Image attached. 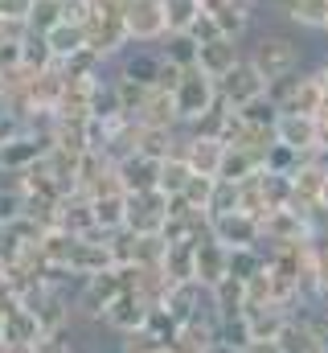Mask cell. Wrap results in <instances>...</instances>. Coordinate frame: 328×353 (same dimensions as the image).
I'll return each mask as SVG.
<instances>
[{"mask_svg": "<svg viewBox=\"0 0 328 353\" xmlns=\"http://www.w3.org/2000/svg\"><path fill=\"white\" fill-rule=\"evenodd\" d=\"M161 165L156 157H144V152H132L123 161H115V173H119V185L127 193H148V189H161Z\"/></svg>", "mask_w": 328, "mask_h": 353, "instance_id": "14", "label": "cell"}, {"mask_svg": "<svg viewBox=\"0 0 328 353\" xmlns=\"http://www.w3.org/2000/svg\"><path fill=\"white\" fill-rule=\"evenodd\" d=\"M161 54H164V62H172V66L189 70V66H197L201 41H197L193 33H168V37L161 41Z\"/></svg>", "mask_w": 328, "mask_h": 353, "instance_id": "28", "label": "cell"}, {"mask_svg": "<svg viewBox=\"0 0 328 353\" xmlns=\"http://www.w3.org/2000/svg\"><path fill=\"white\" fill-rule=\"evenodd\" d=\"M218 316H197V321H185L181 329H176V337H172V353H205L214 341H218Z\"/></svg>", "mask_w": 328, "mask_h": 353, "instance_id": "21", "label": "cell"}, {"mask_svg": "<svg viewBox=\"0 0 328 353\" xmlns=\"http://www.w3.org/2000/svg\"><path fill=\"white\" fill-rule=\"evenodd\" d=\"M119 115H127V111H123L119 90H115V83H111V74H107V79H99V87H94V99H90V119H119Z\"/></svg>", "mask_w": 328, "mask_h": 353, "instance_id": "34", "label": "cell"}, {"mask_svg": "<svg viewBox=\"0 0 328 353\" xmlns=\"http://www.w3.org/2000/svg\"><path fill=\"white\" fill-rule=\"evenodd\" d=\"M132 119H136L140 128H181L176 107H172V90L152 87L144 94V103H140V111H136Z\"/></svg>", "mask_w": 328, "mask_h": 353, "instance_id": "22", "label": "cell"}, {"mask_svg": "<svg viewBox=\"0 0 328 353\" xmlns=\"http://www.w3.org/2000/svg\"><path fill=\"white\" fill-rule=\"evenodd\" d=\"M111 83H115V90H119L123 111H127V115H136V111H140V103H144V94H148V87H140V83H132V79H119V74H111Z\"/></svg>", "mask_w": 328, "mask_h": 353, "instance_id": "47", "label": "cell"}, {"mask_svg": "<svg viewBox=\"0 0 328 353\" xmlns=\"http://www.w3.org/2000/svg\"><path fill=\"white\" fill-rule=\"evenodd\" d=\"M45 41H50V50H54V58L66 62L70 54H79L82 46H86V29H82V25H70V21H62V25H54V29L45 33Z\"/></svg>", "mask_w": 328, "mask_h": 353, "instance_id": "32", "label": "cell"}, {"mask_svg": "<svg viewBox=\"0 0 328 353\" xmlns=\"http://www.w3.org/2000/svg\"><path fill=\"white\" fill-rule=\"evenodd\" d=\"M90 12H94V4H86V0H62V21H70V25H82L86 29Z\"/></svg>", "mask_w": 328, "mask_h": 353, "instance_id": "49", "label": "cell"}, {"mask_svg": "<svg viewBox=\"0 0 328 353\" xmlns=\"http://www.w3.org/2000/svg\"><path fill=\"white\" fill-rule=\"evenodd\" d=\"M58 66H62L66 79H103V74H111V62H103L90 46H82L79 54H70V58L58 62Z\"/></svg>", "mask_w": 328, "mask_h": 353, "instance_id": "29", "label": "cell"}, {"mask_svg": "<svg viewBox=\"0 0 328 353\" xmlns=\"http://www.w3.org/2000/svg\"><path fill=\"white\" fill-rule=\"evenodd\" d=\"M29 12H33V0H0V17H12V21L29 25Z\"/></svg>", "mask_w": 328, "mask_h": 353, "instance_id": "53", "label": "cell"}, {"mask_svg": "<svg viewBox=\"0 0 328 353\" xmlns=\"http://www.w3.org/2000/svg\"><path fill=\"white\" fill-rule=\"evenodd\" d=\"M222 99V90L218 83L201 70V66H189L185 74H181V83L172 87V107H176V119H181V128H189L193 119H201L214 103Z\"/></svg>", "mask_w": 328, "mask_h": 353, "instance_id": "3", "label": "cell"}, {"mask_svg": "<svg viewBox=\"0 0 328 353\" xmlns=\"http://www.w3.org/2000/svg\"><path fill=\"white\" fill-rule=\"evenodd\" d=\"M161 271L168 283H189L197 279V243H168L164 247V259H161Z\"/></svg>", "mask_w": 328, "mask_h": 353, "instance_id": "23", "label": "cell"}, {"mask_svg": "<svg viewBox=\"0 0 328 353\" xmlns=\"http://www.w3.org/2000/svg\"><path fill=\"white\" fill-rule=\"evenodd\" d=\"M189 33H193V37H197L201 46H205V41H218V37H222V29H218V21H214L209 12H201V17L193 21V29H189Z\"/></svg>", "mask_w": 328, "mask_h": 353, "instance_id": "50", "label": "cell"}, {"mask_svg": "<svg viewBox=\"0 0 328 353\" xmlns=\"http://www.w3.org/2000/svg\"><path fill=\"white\" fill-rule=\"evenodd\" d=\"M258 169H263V157H258V152H246V148L226 144V157H222L218 176H222V181H250Z\"/></svg>", "mask_w": 328, "mask_h": 353, "instance_id": "27", "label": "cell"}, {"mask_svg": "<svg viewBox=\"0 0 328 353\" xmlns=\"http://www.w3.org/2000/svg\"><path fill=\"white\" fill-rule=\"evenodd\" d=\"M300 74H304V70H296V74H283V79H271V83H267V94L279 103V111H283V103L291 99V90H296V83H300Z\"/></svg>", "mask_w": 328, "mask_h": 353, "instance_id": "48", "label": "cell"}, {"mask_svg": "<svg viewBox=\"0 0 328 353\" xmlns=\"http://www.w3.org/2000/svg\"><path fill=\"white\" fill-rule=\"evenodd\" d=\"M12 300H17V296H4V300H0V345H4V312H8Z\"/></svg>", "mask_w": 328, "mask_h": 353, "instance_id": "55", "label": "cell"}, {"mask_svg": "<svg viewBox=\"0 0 328 353\" xmlns=\"http://www.w3.org/2000/svg\"><path fill=\"white\" fill-rule=\"evenodd\" d=\"M218 341H226L230 350L246 353V345L254 341V333H250V321H246V312H243V316H230V321H222V325H218Z\"/></svg>", "mask_w": 328, "mask_h": 353, "instance_id": "44", "label": "cell"}, {"mask_svg": "<svg viewBox=\"0 0 328 353\" xmlns=\"http://www.w3.org/2000/svg\"><path fill=\"white\" fill-rule=\"evenodd\" d=\"M218 90H222V99L238 111V107H246L250 99H258V94H267V79L258 74V66L250 62V58H243L222 83H218Z\"/></svg>", "mask_w": 328, "mask_h": 353, "instance_id": "10", "label": "cell"}, {"mask_svg": "<svg viewBox=\"0 0 328 353\" xmlns=\"http://www.w3.org/2000/svg\"><path fill=\"white\" fill-rule=\"evenodd\" d=\"M243 58H246V41H238V37H218V41H205V46H201L197 66H201L214 83H222Z\"/></svg>", "mask_w": 328, "mask_h": 353, "instance_id": "12", "label": "cell"}, {"mask_svg": "<svg viewBox=\"0 0 328 353\" xmlns=\"http://www.w3.org/2000/svg\"><path fill=\"white\" fill-rule=\"evenodd\" d=\"M246 353H283V345H279V337H254Z\"/></svg>", "mask_w": 328, "mask_h": 353, "instance_id": "54", "label": "cell"}, {"mask_svg": "<svg viewBox=\"0 0 328 353\" xmlns=\"http://www.w3.org/2000/svg\"><path fill=\"white\" fill-rule=\"evenodd\" d=\"M21 132H25V123H21L12 111H4V107H0V148H4L12 136H21Z\"/></svg>", "mask_w": 328, "mask_h": 353, "instance_id": "52", "label": "cell"}, {"mask_svg": "<svg viewBox=\"0 0 328 353\" xmlns=\"http://www.w3.org/2000/svg\"><path fill=\"white\" fill-rule=\"evenodd\" d=\"M123 21H127L132 46H161L164 37H168V12H164V0H127Z\"/></svg>", "mask_w": 328, "mask_h": 353, "instance_id": "5", "label": "cell"}, {"mask_svg": "<svg viewBox=\"0 0 328 353\" xmlns=\"http://www.w3.org/2000/svg\"><path fill=\"white\" fill-rule=\"evenodd\" d=\"M33 353H79V325H70V329H58V333H45Z\"/></svg>", "mask_w": 328, "mask_h": 353, "instance_id": "46", "label": "cell"}, {"mask_svg": "<svg viewBox=\"0 0 328 353\" xmlns=\"http://www.w3.org/2000/svg\"><path fill=\"white\" fill-rule=\"evenodd\" d=\"M209 234H214L218 243H226L230 251H238V247H258L263 222H258L254 214L234 210V214H226V218H214V222H209Z\"/></svg>", "mask_w": 328, "mask_h": 353, "instance_id": "11", "label": "cell"}, {"mask_svg": "<svg viewBox=\"0 0 328 353\" xmlns=\"http://www.w3.org/2000/svg\"><path fill=\"white\" fill-rule=\"evenodd\" d=\"M58 226H62V230H70L74 239L99 234V226H94V201H90V193L70 189V193L58 201Z\"/></svg>", "mask_w": 328, "mask_h": 353, "instance_id": "15", "label": "cell"}, {"mask_svg": "<svg viewBox=\"0 0 328 353\" xmlns=\"http://www.w3.org/2000/svg\"><path fill=\"white\" fill-rule=\"evenodd\" d=\"M168 205H172V197H168V193H161V189H148V193H127V230H132V234H140V239L164 234Z\"/></svg>", "mask_w": 328, "mask_h": 353, "instance_id": "4", "label": "cell"}, {"mask_svg": "<svg viewBox=\"0 0 328 353\" xmlns=\"http://www.w3.org/2000/svg\"><path fill=\"white\" fill-rule=\"evenodd\" d=\"M222 279H230V247L218 243L214 234H205L197 243V283L201 288H218Z\"/></svg>", "mask_w": 328, "mask_h": 353, "instance_id": "16", "label": "cell"}, {"mask_svg": "<svg viewBox=\"0 0 328 353\" xmlns=\"http://www.w3.org/2000/svg\"><path fill=\"white\" fill-rule=\"evenodd\" d=\"M279 345H283V353H325V345L316 341V333L304 325V316H291V321L283 325Z\"/></svg>", "mask_w": 328, "mask_h": 353, "instance_id": "31", "label": "cell"}, {"mask_svg": "<svg viewBox=\"0 0 328 353\" xmlns=\"http://www.w3.org/2000/svg\"><path fill=\"white\" fill-rule=\"evenodd\" d=\"M86 4H94V0H86Z\"/></svg>", "mask_w": 328, "mask_h": 353, "instance_id": "57", "label": "cell"}, {"mask_svg": "<svg viewBox=\"0 0 328 353\" xmlns=\"http://www.w3.org/2000/svg\"><path fill=\"white\" fill-rule=\"evenodd\" d=\"M214 185H218V176H201L193 173L189 176V185H185V193H181V201L189 205V210H209V197H214Z\"/></svg>", "mask_w": 328, "mask_h": 353, "instance_id": "43", "label": "cell"}, {"mask_svg": "<svg viewBox=\"0 0 328 353\" xmlns=\"http://www.w3.org/2000/svg\"><path fill=\"white\" fill-rule=\"evenodd\" d=\"M234 210H238V181H222V176H218L205 214H209V222H214V218H226V214H234Z\"/></svg>", "mask_w": 328, "mask_h": 353, "instance_id": "41", "label": "cell"}, {"mask_svg": "<svg viewBox=\"0 0 328 353\" xmlns=\"http://www.w3.org/2000/svg\"><path fill=\"white\" fill-rule=\"evenodd\" d=\"M29 251H33V243L21 234V226L17 222H0V267H17Z\"/></svg>", "mask_w": 328, "mask_h": 353, "instance_id": "33", "label": "cell"}, {"mask_svg": "<svg viewBox=\"0 0 328 353\" xmlns=\"http://www.w3.org/2000/svg\"><path fill=\"white\" fill-rule=\"evenodd\" d=\"M164 12H168V33H189L193 21L205 12L201 0H164Z\"/></svg>", "mask_w": 328, "mask_h": 353, "instance_id": "36", "label": "cell"}, {"mask_svg": "<svg viewBox=\"0 0 328 353\" xmlns=\"http://www.w3.org/2000/svg\"><path fill=\"white\" fill-rule=\"evenodd\" d=\"M246 58L258 66V74L271 83V79H283V74H296V70H312L308 62V46H304V33L291 29L287 21H275L267 29H254L246 37Z\"/></svg>", "mask_w": 328, "mask_h": 353, "instance_id": "1", "label": "cell"}, {"mask_svg": "<svg viewBox=\"0 0 328 353\" xmlns=\"http://www.w3.org/2000/svg\"><path fill=\"white\" fill-rule=\"evenodd\" d=\"M283 21L300 33H325L328 37V0H296Z\"/></svg>", "mask_w": 328, "mask_h": 353, "instance_id": "25", "label": "cell"}, {"mask_svg": "<svg viewBox=\"0 0 328 353\" xmlns=\"http://www.w3.org/2000/svg\"><path fill=\"white\" fill-rule=\"evenodd\" d=\"M320 107H325V87H320V79H316V70H304L300 74V83L291 90V99L283 103V111H291V115H320Z\"/></svg>", "mask_w": 328, "mask_h": 353, "instance_id": "24", "label": "cell"}, {"mask_svg": "<svg viewBox=\"0 0 328 353\" xmlns=\"http://www.w3.org/2000/svg\"><path fill=\"white\" fill-rule=\"evenodd\" d=\"M123 8H127V0H94V12L86 21V46L103 62H115L123 50H132V33H127V21H123Z\"/></svg>", "mask_w": 328, "mask_h": 353, "instance_id": "2", "label": "cell"}, {"mask_svg": "<svg viewBox=\"0 0 328 353\" xmlns=\"http://www.w3.org/2000/svg\"><path fill=\"white\" fill-rule=\"evenodd\" d=\"M201 4H205V0H201Z\"/></svg>", "mask_w": 328, "mask_h": 353, "instance_id": "58", "label": "cell"}, {"mask_svg": "<svg viewBox=\"0 0 328 353\" xmlns=\"http://www.w3.org/2000/svg\"><path fill=\"white\" fill-rule=\"evenodd\" d=\"M161 345H172V337H176V329H181V321L164 308V304H152V312H148V325H144Z\"/></svg>", "mask_w": 328, "mask_h": 353, "instance_id": "45", "label": "cell"}, {"mask_svg": "<svg viewBox=\"0 0 328 353\" xmlns=\"http://www.w3.org/2000/svg\"><path fill=\"white\" fill-rule=\"evenodd\" d=\"M111 74H119V79H132V83H140V87H161V74H164V54L161 46H132V50H123L115 62H111Z\"/></svg>", "mask_w": 328, "mask_h": 353, "instance_id": "6", "label": "cell"}, {"mask_svg": "<svg viewBox=\"0 0 328 353\" xmlns=\"http://www.w3.org/2000/svg\"><path fill=\"white\" fill-rule=\"evenodd\" d=\"M258 189H263V197H267V214L271 210H291V197H296V185H291V176L287 173H258Z\"/></svg>", "mask_w": 328, "mask_h": 353, "instance_id": "30", "label": "cell"}, {"mask_svg": "<svg viewBox=\"0 0 328 353\" xmlns=\"http://www.w3.org/2000/svg\"><path fill=\"white\" fill-rule=\"evenodd\" d=\"M90 201H94V226H99V234H115V230L127 226V189H103Z\"/></svg>", "mask_w": 328, "mask_h": 353, "instance_id": "20", "label": "cell"}, {"mask_svg": "<svg viewBox=\"0 0 328 353\" xmlns=\"http://www.w3.org/2000/svg\"><path fill=\"white\" fill-rule=\"evenodd\" d=\"M54 25H62V0H33V12H29V33H50Z\"/></svg>", "mask_w": 328, "mask_h": 353, "instance_id": "42", "label": "cell"}, {"mask_svg": "<svg viewBox=\"0 0 328 353\" xmlns=\"http://www.w3.org/2000/svg\"><path fill=\"white\" fill-rule=\"evenodd\" d=\"M304 161H308V157H300L296 148H287V144H279V140H275V144L267 148V157H263V169H267V173H287V176H291Z\"/></svg>", "mask_w": 328, "mask_h": 353, "instance_id": "39", "label": "cell"}, {"mask_svg": "<svg viewBox=\"0 0 328 353\" xmlns=\"http://www.w3.org/2000/svg\"><path fill=\"white\" fill-rule=\"evenodd\" d=\"M148 312H152V304H148L140 292L123 288V292L115 296V304L103 312V325H99V329H107L111 337H127V333H140V329L148 325Z\"/></svg>", "mask_w": 328, "mask_h": 353, "instance_id": "7", "label": "cell"}, {"mask_svg": "<svg viewBox=\"0 0 328 353\" xmlns=\"http://www.w3.org/2000/svg\"><path fill=\"white\" fill-rule=\"evenodd\" d=\"M176 157H185L193 173L218 176V169H222V157H226V144H222V140H205V136L185 132V140H181V152H176Z\"/></svg>", "mask_w": 328, "mask_h": 353, "instance_id": "17", "label": "cell"}, {"mask_svg": "<svg viewBox=\"0 0 328 353\" xmlns=\"http://www.w3.org/2000/svg\"><path fill=\"white\" fill-rule=\"evenodd\" d=\"M50 152V136L45 132H33V128H25L21 136H12L4 148H0V173H29L41 157Z\"/></svg>", "mask_w": 328, "mask_h": 353, "instance_id": "8", "label": "cell"}, {"mask_svg": "<svg viewBox=\"0 0 328 353\" xmlns=\"http://www.w3.org/2000/svg\"><path fill=\"white\" fill-rule=\"evenodd\" d=\"M156 353H172V350H168V345H164V350H156Z\"/></svg>", "mask_w": 328, "mask_h": 353, "instance_id": "56", "label": "cell"}, {"mask_svg": "<svg viewBox=\"0 0 328 353\" xmlns=\"http://www.w3.org/2000/svg\"><path fill=\"white\" fill-rule=\"evenodd\" d=\"M21 54H25V70L29 74H41V70H54L58 66V58H54V50H50V41L41 33H29L21 41Z\"/></svg>", "mask_w": 328, "mask_h": 353, "instance_id": "35", "label": "cell"}, {"mask_svg": "<svg viewBox=\"0 0 328 353\" xmlns=\"http://www.w3.org/2000/svg\"><path fill=\"white\" fill-rule=\"evenodd\" d=\"M275 140L279 144H287V148H296L300 157H316L320 152V123L312 119V115H291V111H279V119H275Z\"/></svg>", "mask_w": 328, "mask_h": 353, "instance_id": "9", "label": "cell"}, {"mask_svg": "<svg viewBox=\"0 0 328 353\" xmlns=\"http://www.w3.org/2000/svg\"><path fill=\"white\" fill-rule=\"evenodd\" d=\"M25 37H29V25H25V21L0 17V46H8V41H25Z\"/></svg>", "mask_w": 328, "mask_h": 353, "instance_id": "51", "label": "cell"}, {"mask_svg": "<svg viewBox=\"0 0 328 353\" xmlns=\"http://www.w3.org/2000/svg\"><path fill=\"white\" fill-rule=\"evenodd\" d=\"M209 300H214V312H218V321L243 316V312H246V283H238V279L230 275V279H222L218 288H209Z\"/></svg>", "mask_w": 328, "mask_h": 353, "instance_id": "26", "label": "cell"}, {"mask_svg": "<svg viewBox=\"0 0 328 353\" xmlns=\"http://www.w3.org/2000/svg\"><path fill=\"white\" fill-rule=\"evenodd\" d=\"M45 337V329H41V321H37V312L33 308H21L17 300L8 304V312H4V345H37Z\"/></svg>", "mask_w": 328, "mask_h": 353, "instance_id": "19", "label": "cell"}, {"mask_svg": "<svg viewBox=\"0 0 328 353\" xmlns=\"http://www.w3.org/2000/svg\"><path fill=\"white\" fill-rule=\"evenodd\" d=\"M263 222V239L275 247H296L304 243V214L300 210H271L258 218Z\"/></svg>", "mask_w": 328, "mask_h": 353, "instance_id": "18", "label": "cell"}, {"mask_svg": "<svg viewBox=\"0 0 328 353\" xmlns=\"http://www.w3.org/2000/svg\"><path fill=\"white\" fill-rule=\"evenodd\" d=\"M189 176H193V169H189V161H185V157H168V161L161 165V193L181 197V193H185V185H189Z\"/></svg>", "mask_w": 328, "mask_h": 353, "instance_id": "37", "label": "cell"}, {"mask_svg": "<svg viewBox=\"0 0 328 353\" xmlns=\"http://www.w3.org/2000/svg\"><path fill=\"white\" fill-rule=\"evenodd\" d=\"M238 115H243L246 123H254V128H275V119H279V103H275L271 94H258V99H250L246 107H238Z\"/></svg>", "mask_w": 328, "mask_h": 353, "instance_id": "40", "label": "cell"}, {"mask_svg": "<svg viewBox=\"0 0 328 353\" xmlns=\"http://www.w3.org/2000/svg\"><path fill=\"white\" fill-rule=\"evenodd\" d=\"M115 267V255H111V243L107 234H86V239H74V251H70V271L74 275H103Z\"/></svg>", "mask_w": 328, "mask_h": 353, "instance_id": "13", "label": "cell"}, {"mask_svg": "<svg viewBox=\"0 0 328 353\" xmlns=\"http://www.w3.org/2000/svg\"><path fill=\"white\" fill-rule=\"evenodd\" d=\"M258 271H267L263 255H258V247H238V251H230V275H234L238 283H250Z\"/></svg>", "mask_w": 328, "mask_h": 353, "instance_id": "38", "label": "cell"}]
</instances>
